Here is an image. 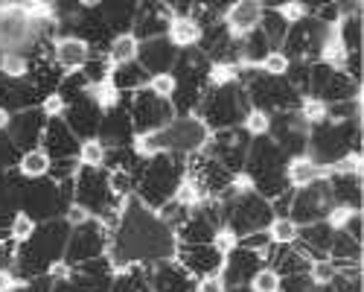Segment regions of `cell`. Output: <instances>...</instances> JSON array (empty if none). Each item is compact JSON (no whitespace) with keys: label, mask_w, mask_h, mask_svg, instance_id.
<instances>
[{"label":"cell","mask_w":364,"mask_h":292,"mask_svg":"<svg viewBox=\"0 0 364 292\" xmlns=\"http://www.w3.org/2000/svg\"><path fill=\"white\" fill-rule=\"evenodd\" d=\"M18 158H21V152H18V146L12 143V137L0 132V172H9L18 164Z\"/></svg>","instance_id":"cell-31"},{"label":"cell","mask_w":364,"mask_h":292,"mask_svg":"<svg viewBox=\"0 0 364 292\" xmlns=\"http://www.w3.org/2000/svg\"><path fill=\"white\" fill-rule=\"evenodd\" d=\"M239 85V68L225 62H210L207 68V88H230Z\"/></svg>","instance_id":"cell-23"},{"label":"cell","mask_w":364,"mask_h":292,"mask_svg":"<svg viewBox=\"0 0 364 292\" xmlns=\"http://www.w3.org/2000/svg\"><path fill=\"white\" fill-rule=\"evenodd\" d=\"M149 292H155V289H149Z\"/></svg>","instance_id":"cell-38"},{"label":"cell","mask_w":364,"mask_h":292,"mask_svg":"<svg viewBox=\"0 0 364 292\" xmlns=\"http://www.w3.org/2000/svg\"><path fill=\"white\" fill-rule=\"evenodd\" d=\"M210 246H213L222 257H228L230 251L239 249V234H236L233 228H228V225H219L216 234H213V240H210Z\"/></svg>","instance_id":"cell-29"},{"label":"cell","mask_w":364,"mask_h":292,"mask_svg":"<svg viewBox=\"0 0 364 292\" xmlns=\"http://www.w3.org/2000/svg\"><path fill=\"white\" fill-rule=\"evenodd\" d=\"M137 56H140V41L132 33H123V36H114L111 38V44H108V62L114 68L134 65Z\"/></svg>","instance_id":"cell-16"},{"label":"cell","mask_w":364,"mask_h":292,"mask_svg":"<svg viewBox=\"0 0 364 292\" xmlns=\"http://www.w3.org/2000/svg\"><path fill=\"white\" fill-rule=\"evenodd\" d=\"M175 204H181V208H187V211H196L201 202H207L210 196L204 193V187L193 179V175H181V182L175 184V190H172V196H169Z\"/></svg>","instance_id":"cell-17"},{"label":"cell","mask_w":364,"mask_h":292,"mask_svg":"<svg viewBox=\"0 0 364 292\" xmlns=\"http://www.w3.org/2000/svg\"><path fill=\"white\" fill-rule=\"evenodd\" d=\"M297 117L306 126H321V123H326V103L323 100H318V97H312V94H306V97H300V103H297Z\"/></svg>","instance_id":"cell-22"},{"label":"cell","mask_w":364,"mask_h":292,"mask_svg":"<svg viewBox=\"0 0 364 292\" xmlns=\"http://www.w3.org/2000/svg\"><path fill=\"white\" fill-rule=\"evenodd\" d=\"M166 41L175 47V50H193L201 44V26L187 15V18H178L172 15L169 21V29H166Z\"/></svg>","instance_id":"cell-13"},{"label":"cell","mask_w":364,"mask_h":292,"mask_svg":"<svg viewBox=\"0 0 364 292\" xmlns=\"http://www.w3.org/2000/svg\"><path fill=\"white\" fill-rule=\"evenodd\" d=\"M90 219H97V217L90 214L85 204H79V202H70L68 208H65V225H68V228H82V225H87Z\"/></svg>","instance_id":"cell-34"},{"label":"cell","mask_w":364,"mask_h":292,"mask_svg":"<svg viewBox=\"0 0 364 292\" xmlns=\"http://www.w3.org/2000/svg\"><path fill=\"white\" fill-rule=\"evenodd\" d=\"M242 132L248 137H268L271 135V114L262 108H248L245 117H242Z\"/></svg>","instance_id":"cell-21"},{"label":"cell","mask_w":364,"mask_h":292,"mask_svg":"<svg viewBox=\"0 0 364 292\" xmlns=\"http://www.w3.org/2000/svg\"><path fill=\"white\" fill-rule=\"evenodd\" d=\"M283 175H286V184H289L291 190H303V187H309V184L326 179L329 172H326L323 164H318V161L309 158V155H294V158L286 161Z\"/></svg>","instance_id":"cell-11"},{"label":"cell","mask_w":364,"mask_h":292,"mask_svg":"<svg viewBox=\"0 0 364 292\" xmlns=\"http://www.w3.org/2000/svg\"><path fill=\"white\" fill-rule=\"evenodd\" d=\"M265 231H268V240H271V246H291V243L297 240V231H300V225H297L294 219H289V217H274Z\"/></svg>","instance_id":"cell-20"},{"label":"cell","mask_w":364,"mask_h":292,"mask_svg":"<svg viewBox=\"0 0 364 292\" xmlns=\"http://www.w3.org/2000/svg\"><path fill=\"white\" fill-rule=\"evenodd\" d=\"M353 214H355V208H350V204H332V208L326 211V225L332 231H344L347 222L353 219Z\"/></svg>","instance_id":"cell-32"},{"label":"cell","mask_w":364,"mask_h":292,"mask_svg":"<svg viewBox=\"0 0 364 292\" xmlns=\"http://www.w3.org/2000/svg\"><path fill=\"white\" fill-rule=\"evenodd\" d=\"M105 152H108V146H105L100 137H85V140H79L76 161H79V167L100 170V167L105 164Z\"/></svg>","instance_id":"cell-19"},{"label":"cell","mask_w":364,"mask_h":292,"mask_svg":"<svg viewBox=\"0 0 364 292\" xmlns=\"http://www.w3.org/2000/svg\"><path fill=\"white\" fill-rule=\"evenodd\" d=\"M44 129H47V117L41 114V108H26V111H18L12 114V126H9V137L18 150H36L44 137Z\"/></svg>","instance_id":"cell-4"},{"label":"cell","mask_w":364,"mask_h":292,"mask_svg":"<svg viewBox=\"0 0 364 292\" xmlns=\"http://www.w3.org/2000/svg\"><path fill=\"white\" fill-rule=\"evenodd\" d=\"M149 91L155 94L158 100H169V103H172V97H175V91H178L175 73H155V76H149Z\"/></svg>","instance_id":"cell-28"},{"label":"cell","mask_w":364,"mask_h":292,"mask_svg":"<svg viewBox=\"0 0 364 292\" xmlns=\"http://www.w3.org/2000/svg\"><path fill=\"white\" fill-rule=\"evenodd\" d=\"M105 246H108V231L100 225V219H90L87 225L73 228V234L68 237V246H65V260L85 263V260L102 257Z\"/></svg>","instance_id":"cell-2"},{"label":"cell","mask_w":364,"mask_h":292,"mask_svg":"<svg viewBox=\"0 0 364 292\" xmlns=\"http://www.w3.org/2000/svg\"><path fill=\"white\" fill-rule=\"evenodd\" d=\"M9 126H12V111L0 108V132H9Z\"/></svg>","instance_id":"cell-37"},{"label":"cell","mask_w":364,"mask_h":292,"mask_svg":"<svg viewBox=\"0 0 364 292\" xmlns=\"http://www.w3.org/2000/svg\"><path fill=\"white\" fill-rule=\"evenodd\" d=\"M289 58H286V53L283 50H271L262 62H259V73H265V76H271V79H280V76H286L289 73Z\"/></svg>","instance_id":"cell-27"},{"label":"cell","mask_w":364,"mask_h":292,"mask_svg":"<svg viewBox=\"0 0 364 292\" xmlns=\"http://www.w3.org/2000/svg\"><path fill=\"white\" fill-rule=\"evenodd\" d=\"M175 263H178V266H184L193 278H204V275L222 272L225 257L210 243H204V246H184V243H181L178 251H175Z\"/></svg>","instance_id":"cell-3"},{"label":"cell","mask_w":364,"mask_h":292,"mask_svg":"<svg viewBox=\"0 0 364 292\" xmlns=\"http://www.w3.org/2000/svg\"><path fill=\"white\" fill-rule=\"evenodd\" d=\"M280 286H283V278L271 266L257 269L251 275V281H248V292H280Z\"/></svg>","instance_id":"cell-25"},{"label":"cell","mask_w":364,"mask_h":292,"mask_svg":"<svg viewBox=\"0 0 364 292\" xmlns=\"http://www.w3.org/2000/svg\"><path fill=\"white\" fill-rule=\"evenodd\" d=\"M193 292H228V283H225L222 272H213V275H204V278H198Z\"/></svg>","instance_id":"cell-35"},{"label":"cell","mask_w":364,"mask_h":292,"mask_svg":"<svg viewBox=\"0 0 364 292\" xmlns=\"http://www.w3.org/2000/svg\"><path fill=\"white\" fill-rule=\"evenodd\" d=\"M21 286H26L15 269H0V292H18Z\"/></svg>","instance_id":"cell-36"},{"label":"cell","mask_w":364,"mask_h":292,"mask_svg":"<svg viewBox=\"0 0 364 292\" xmlns=\"http://www.w3.org/2000/svg\"><path fill=\"white\" fill-rule=\"evenodd\" d=\"M21 202H23V211L38 222V217H53V211L58 208V190H55V182L53 184H41V182H33V187L21 193Z\"/></svg>","instance_id":"cell-12"},{"label":"cell","mask_w":364,"mask_h":292,"mask_svg":"<svg viewBox=\"0 0 364 292\" xmlns=\"http://www.w3.org/2000/svg\"><path fill=\"white\" fill-rule=\"evenodd\" d=\"M306 275H309V281H312V283L321 289V286L332 283V278L338 275V269H336V263H332L329 257H321V260H312V263H309Z\"/></svg>","instance_id":"cell-26"},{"label":"cell","mask_w":364,"mask_h":292,"mask_svg":"<svg viewBox=\"0 0 364 292\" xmlns=\"http://www.w3.org/2000/svg\"><path fill=\"white\" fill-rule=\"evenodd\" d=\"M50 167H53V158L41 150V146L21 152V158H18V172L23 175V179H29V182H41V179H47V175H50Z\"/></svg>","instance_id":"cell-14"},{"label":"cell","mask_w":364,"mask_h":292,"mask_svg":"<svg viewBox=\"0 0 364 292\" xmlns=\"http://www.w3.org/2000/svg\"><path fill=\"white\" fill-rule=\"evenodd\" d=\"M274 9H277V15H280L289 26H294V24H300V21L309 18L306 4H297V0H291V4H280V6H274Z\"/></svg>","instance_id":"cell-33"},{"label":"cell","mask_w":364,"mask_h":292,"mask_svg":"<svg viewBox=\"0 0 364 292\" xmlns=\"http://www.w3.org/2000/svg\"><path fill=\"white\" fill-rule=\"evenodd\" d=\"M29 68H33V62H29V56H23L21 50L0 53V73H4L6 79L21 82V79L29 76Z\"/></svg>","instance_id":"cell-18"},{"label":"cell","mask_w":364,"mask_h":292,"mask_svg":"<svg viewBox=\"0 0 364 292\" xmlns=\"http://www.w3.org/2000/svg\"><path fill=\"white\" fill-rule=\"evenodd\" d=\"M119 94L123 91H143V88H149V73L134 62V65H123V68H114L111 71V79H108Z\"/></svg>","instance_id":"cell-15"},{"label":"cell","mask_w":364,"mask_h":292,"mask_svg":"<svg viewBox=\"0 0 364 292\" xmlns=\"http://www.w3.org/2000/svg\"><path fill=\"white\" fill-rule=\"evenodd\" d=\"M108 150L111 146H132V137H134V123H132V114L119 105L108 114H102L100 120V135H97Z\"/></svg>","instance_id":"cell-7"},{"label":"cell","mask_w":364,"mask_h":292,"mask_svg":"<svg viewBox=\"0 0 364 292\" xmlns=\"http://www.w3.org/2000/svg\"><path fill=\"white\" fill-rule=\"evenodd\" d=\"M65 117H68V129L76 135V137H97L94 132H100V120H102V111L90 103L85 94L82 97H76L73 103H68V111H65Z\"/></svg>","instance_id":"cell-5"},{"label":"cell","mask_w":364,"mask_h":292,"mask_svg":"<svg viewBox=\"0 0 364 292\" xmlns=\"http://www.w3.org/2000/svg\"><path fill=\"white\" fill-rule=\"evenodd\" d=\"M132 123H134V135H149V132H164L172 120H175V108L169 100H158L155 94L143 88L132 100Z\"/></svg>","instance_id":"cell-1"},{"label":"cell","mask_w":364,"mask_h":292,"mask_svg":"<svg viewBox=\"0 0 364 292\" xmlns=\"http://www.w3.org/2000/svg\"><path fill=\"white\" fill-rule=\"evenodd\" d=\"M41 150L55 158V161H62V158H76L79 152V137L68 129V123L62 120H47V129H44V137H41Z\"/></svg>","instance_id":"cell-9"},{"label":"cell","mask_w":364,"mask_h":292,"mask_svg":"<svg viewBox=\"0 0 364 292\" xmlns=\"http://www.w3.org/2000/svg\"><path fill=\"white\" fill-rule=\"evenodd\" d=\"M36 231H38V222L33 217H29L26 211H15L12 225H9V237L15 243H29V240L36 237Z\"/></svg>","instance_id":"cell-24"},{"label":"cell","mask_w":364,"mask_h":292,"mask_svg":"<svg viewBox=\"0 0 364 292\" xmlns=\"http://www.w3.org/2000/svg\"><path fill=\"white\" fill-rule=\"evenodd\" d=\"M87 58H90V47L76 36H58L53 41V65L58 71L76 73L87 65Z\"/></svg>","instance_id":"cell-6"},{"label":"cell","mask_w":364,"mask_h":292,"mask_svg":"<svg viewBox=\"0 0 364 292\" xmlns=\"http://www.w3.org/2000/svg\"><path fill=\"white\" fill-rule=\"evenodd\" d=\"M262 4H257V0H239V4H230L228 12H225V26L228 33L233 38H245L248 33H254V29L259 26L262 21Z\"/></svg>","instance_id":"cell-8"},{"label":"cell","mask_w":364,"mask_h":292,"mask_svg":"<svg viewBox=\"0 0 364 292\" xmlns=\"http://www.w3.org/2000/svg\"><path fill=\"white\" fill-rule=\"evenodd\" d=\"M178 58V50L166 41V38H155V41H146L140 44V56H137V65L149 73H172V65Z\"/></svg>","instance_id":"cell-10"},{"label":"cell","mask_w":364,"mask_h":292,"mask_svg":"<svg viewBox=\"0 0 364 292\" xmlns=\"http://www.w3.org/2000/svg\"><path fill=\"white\" fill-rule=\"evenodd\" d=\"M65 111H68V103H65V97L58 94V91H50L41 100V114L47 117V120H62Z\"/></svg>","instance_id":"cell-30"}]
</instances>
